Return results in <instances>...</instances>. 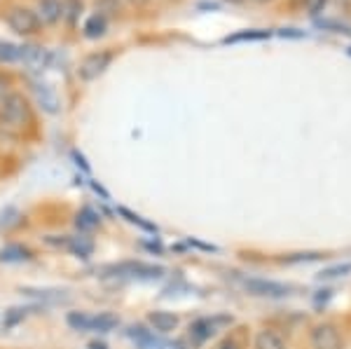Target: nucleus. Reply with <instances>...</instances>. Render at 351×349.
<instances>
[{"label":"nucleus","instance_id":"obj_19","mask_svg":"<svg viewBox=\"0 0 351 349\" xmlns=\"http://www.w3.org/2000/svg\"><path fill=\"white\" fill-rule=\"evenodd\" d=\"M106 26H108V24H106V16H104V14H94V16H89V19L84 21V28H82V31H84V36L92 38V40H94V38H101V36H104V33H106Z\"/></svg>","mask_w":351,"mask_h":349},{"label":"nucleus","instance_id":"obj_22","mask_svg":"<svg viewBox=\"0 0 351 349\" xmlns=\"http://www.w3.org/2000/svg\"><path fill=\"white\" fill-rule=\"evenodd\" d=\"M19 54L21 49L16 45L0 40V64H14V61H19Z\"/></svg>","mask_w":351,"mask_h":349},{"label":"nucleus","instance_id":"obj_32","mask_svg":"<svg viewBox=\"0 0 351 349\" xmlns=\"http://www.w3.org/2000/svg\"><path fill=\"white\" fill-rule=\"evenodd\" d=\"M326 5V0H316L314 5H311V14H319L321 12V8Z\"/></svg>","mask_w":351,"mask_h":349},{"label":"nucleus","instance_id":"obj_33","mask_svg":"<svg viewBox=\"0 0 351 349\" xmlns=\"http://www.w3.org/2000/svg\"><path fill=\"white\" fill-rule=\"evenodd\" d=\"M145 249H150V251H157V253H160V251H162V246H160V244H145Z\"/></svg>","mask_w":351,"mask_h":349},{"label":"nucleus","instance_id":"obj_29","mask_svg":"<svg viewBox=\"0 0 351 349\" xmlns=\"http://www.w3.org/2000/svg\"><path fill=\"white\" fill-rule=\"evenodd\" d=\"M281 36H288V38H302L304 33H302V31H295V28H286V31H281Z\"/></svg>","mask_w":351,"mask_h":349},{"label":"nucleus","instance_id":"obj_24","mask_svg":"<svg viewBox=\"0 0 351 349\" xmlns=\"http://www.w3.org/2000/svg\"><path fill=\"white\" fill-rule=\"evenodd\" d=\"M120 213H122L124 218H127L129 223L138 225L141 230H145V232H152V234H157V228H155V225H152V223H148V221H143V218H141V216H136V213H132V211H129V209H124V206H122V209H120Z\"/></svg>","mask_w":351,"mask_h":349},{"label":"nucleus","instance_id":"obj_28","mask_svg":"<svg viewBox=\"0 0 351 349\" xmlns=\"http://www.w3.org/2000/svg\"><path fill=\"white\" fill-rule=\"evenodd\" d=\"M8 94H10V77L0 73V104L8 99Z\"/></svg>","mask_w":351,"mask_h":349},{"label":"nucleus","instance_id":"obj_30","mask_svg":"<svg viewBox=\"0 0 351 349\" xmlns=\"http://www.w3.org/2000/svg\"><path fill=\"white\" fill-rule=\"evenodd\" d=\"M73 157H75V160H77V167H82V169H84V171H89L87 162H84V157H82L80 153H77V150H73Z\"/></svg>","mask_w":351,"mask_h":349},{"label":"nucleus","instance_id":"obj_4","mask_svg":"<svg viewBox=\"0 0 351 349\" xmlns=\"http://www.w3.org/2000/svg\"><path fill=\"white\" fill-rule=\"evenodd\" d=\"M8 26L16 36H36L40 31V16L31 8H12L8 12Z\"/></svg>","mask_w":351,"mask_h":349},{"label":"nucleus","instance_id":"obj_23","mask_svg":"<svg viewBox=\"0 0 351 349\" xmlns=\"http://www.w3.org/2000/svg\"><path fill=\"white\" fill-rule=\"evenodd\" d=\"M271 31H243V33H237V36H230L225 43H241V40H265L269 38Z\"/></svg>","mask_w":351,"mask_h":349},{"label":"nucleus","instance_id":"obj_36","mask_svg":"<svg viewBox=\"0 0 351 349\" xmlns=\"http://www.w3.org/2000/svg\"><path fill=\"white\" fill-rule=\"evenodd\" d=\"M349 54H351V49H349Z\"/></svg>","mask_w":351,"mask_h":349},{"label":"nucleus","instance_id":"obj_25","mask_svg":"<svg viewBox=\"0 0 351 349\" xmlns=\"http://www.w3.org/2000/svg\"><path fill=\"white\" fill-rule=\"evenodd\" d=\"M80 10H82V0H64V16L68 21H75Z\"/></svg>","mask_w":351,"mask_h":349},{"label":"nucleus","instance_id":"obj_18","mask_svg":"<svg viewBox=\"0 0 351 349\" xmlns=\"http://www.w3.org/2000/svg\"><path fill=\"white\" fill-rule=\"evenodd\" d=\"M120 324V319L110 312H101V314H92V330L96 333H108L115 326Z\"/></svg>","mask_w":351,"mask_h":349},{"label":"nucleus","instance_id":"obj_12","mask_svg":"<svg viewBox=\"0 0 351 349\" xmlns=\"http://www.w3.org/2000/svg\"><path fill=\"white\" fill-rule=\"evenodd\" d=\"M38 16L45 24H56L64 19V0H38Z\"/></svg>","mask_w":351,"mask_h":349},{"label":"nucleus","instance_id":"obj_27","mask_svg":"<svg viewBox=\"0 0 351 349\" xmlns=\"http://www.w3.org/2000/svg\"><path fill=\"white\" fill-rule=\"evenodd\" d=\"M330 298H332V291L330 289H324V291H319V293H316L314 296V305L316 307H326L328 305V300H330Z\"/></svg>","mask_w":351,"mask_h":349},{"label":"nucleus","instance_id":"obj_11","mask_svg":"<svg viewBox=\"0 0 351 349\" xmlns=\"http://www.w3.org/2000/svg\"><path fill=\"white\" fill-rule=\"evenodd\" d=\"M21 54L19 59H24L26 66H31L33 71H45L49 64V54L45 52L43 47H33V45H26V47H19Z\"/></svg>","mask_w":351,"mask_h":349},{"label":"nucleus","instance_id":"obj_16","mask_svg":"<svg viewBox=\"0 0 351 349\" xmlns=\"http://www.w3.org/2000/svg\"><path fill=\"white\" fill-rule=\"evenodd\" d=\"M66 249L77 258H89L94 253V241L84 237V234H77V237H68Z\"/></svg>","mask_w":351,"mask_h":349},{"label":"nucleus","instance_id":"obj_21","mask_svg":"<svg viewBox=\"0 0 351 349\" xmlns=\"http://www.w3.org/2000/svg\"><path fill=\"white\" fill-rule=\"evenodd\" d=\"M351 274V263H339V265H330L326 269H321L319 279L321 281H330V279H342Z\"/></svg>","mask_w":351,"mask_h":349},{"label":"nucleus","instance_id":"obj_26","mask_svg":"<svg viewBox=\"0 0 351 349\" xmlns=\"http://www.w3.org/2000/svg\"><path fill=\"white\" fill-rule=\"evenodd\" d=\"M26 317V309H19V307H14V309H10L8 314H5V322L3 326L5 328H10V326H14V324H19L21 319Z\"/></svg>","mask_w":351,"mask_h":349},{"label":"nucleus","instance_id":"obj_8","mask_svg":"<svg viewBox=\"0 0 351 349\" xmlns=\"http://www.w3.org/2000/svg\"><path fill=\"white\" fill-rule=\"evenodd\" d=\"M33 94H36L38 99V106L49 112V115H56V112L61 110V101L56 97V92L52 87H47V84H40V82H33Z\"/></svg>","mask_w":351,"mask_h":349},{"label":"nucleus","instance_id":"obj_5","mask_svg":"<svg viewBox=\"0 0 351 349\" xmlns=\"http://www.w3.org/2000/svg\"><path fill=\"white\" fill-rule=\"evenodd\" d=\"M110 61H112L110 52H92V54H87L80 61L77 75H80V80H84V82H92V80H96V77L104 75V73L108 71Z\"/></svg>","mask_w":351,"mask_h":349},{"label":"nucleus","instance_id":"obj_3","mask_svg":"<svg viewBox=\"0 0 351 349\" xmlns=\"http://www.w3.org/2000/svg\"><path fill=\"white\" fill-rule=\"evenodd\" d=\"M104 272L112 274V277H134V279H160V277H164V267L150 265V263H141V261H127V263H120V265H108Z\"/></svg>","mask_w":351,"mask_h":349},{"label":"nucleus","instance_id":"obj_13","mask_svg":"<svg viewBox=\"0 0 351 349\" xmlns=\"http://www.w3.org/2000/svg\"><path fill=\"white\" fill-rule=\"evenodd\" d=\"M129 337H132V340L141 349H160L162 347V342L157 340L155 333L145 328V326H141V324L138 326H132V328H129Z\"/></svg>","mask_w":351,"mask_h":349},{"label":"nucleus","instance_id":"obj_15","mask_svg":"<svg viewBox=\"0 0 351 349\" xmlns=\"http://www.w3.org/2000/svg\"><path fill=\"white\" fill-rule=\"evenodd\" d=\"M101 225V216L96 213L94 209H89V206H84L75 213V228L80 230V232H94L96 228Z\"/></svg>","mask_w":351,"mask_h":349},{"label":"nucleus","instance_id":"obj_34","mask_svg":"<svg viewBox=\"0 0 351 349\" xmlns=\"http://www.w3.org/2000/svg\"><path fill=\"white\" fill-rule=\"evenodd\" d=\"M129 3L136 5V8H141V5H145V3H148V0H129Z\"/></svg>","mask_w":351,"mask_h":349},{"label":"nucleus","instance_id":"obj_31","mask_svg":"<svg viewBox=\"0 0 351 349\" xmlns=\"http://www.w3.org/2000/svg\"><path fill=\"white\" fill-rule=\"evenodd\" d=\"M87 349H108V345H106L104 340H92V342L87 345Z\"/></svg>","mask_w":351,"mask_h":349},{"label":"nucleus","instance_id":"obj_9","mask_svg":"<svg viewBox=\"0 0 351 349\" xmlns=\"http://www.w3.org/2000/svg\"><path fill=\"white\" fill-rule=\"evenodd\" d=\"M148 324L152 330H157V333H171V330L178 328V314L155 309V312L148 314Z\"/></svg>","mask_w":351,"mask_h":349},{"label":"nucleus","instance_id":"obj_7","mask_svg":"<svg viewBox=\"0 0 351 349\" xmlns=\"http://www.w3.org/2000/svg\"><path fill=\"white\" fill-rule=\"evenodd\" d=\"M311 349H342V335L335 324H319L311 330Z\"/></svg>","mask_w":351,"mask_h":349},{"label":"nucleus","instance_id":"obj_20","mask_svg":"<svg viewBox=\"0 0 351 349\" xmlns=\"http://www.w3.org/2000/svg\"><path fill=\"white\" fill-rule=\"evenodd\" d=\"M66 322L73 330H92V314L87 312H68Z\"/></svg>","mask_w":351,"mask_h":349},{"label":"nucleus","instance_id":"obj_1","mask_svg":"<svg viewBox=\"0 0 351 349\" xmlns=\"http://www.w3.org/2000/svg\"><path fill=\"white\" fill-rule=\"evenodd\" d=\"M33 125L28 99L19 92H10L8 99L0 104V136L21 139Z\"/></svg>","mask_w":351,"mask_h":349},{"label":"nucleus","instance_id":"obj_14","mask_svg":"<svg viewBox=\"0 0 351 349\" xmlns=\"http://www.w3.org/2000/svg\"><path fill=\"white\" fill-rule=\"evenodd\" d=\"M31 258H33V251L24 244H5L3 249H0V261L3 263H24V261H31Z\"/></svg>","mask_w":351,"mask_h":349},{"label":"nucleus","instance_id":"obj_2","mask_svg":"<svg viewBox=\"0 0 351 349\" xmlns=\"http://www.w3.org/2000/svg\"><path fill=\"white\" fill-rule=\"evenodd\" d=\"M232 324V317H225V314H218V317H202L197 322L190 324V342L195 347H202L206 340H211L218 330H223L225 326Z\"/></svg>","mask_w":351,"mask_h":349},{"label":"nucleus","instance_id":"obj_10","mask_svg":"<svg viewBox=\"0 0 351 349\" xmlns=\"http://www.w3.org/2000/svg\"><path fill=\"white\" fill-rule=\"evenodd\" d=\"M253 347H256V349H288L286 337L281 335L276 328H263V330H258L256 340H253Z\"/></svg>","mask_w":351,"mask_h":349},{"label":"nucleus","instance_id":"obj_17","mask_svg":"<svg viewBox=\"0 0 351 349\" xmlns=\"http://www.w3.org/2000/svg\"><path fill=\"white\" fill-rule=\"evenodd\" d=\"M246 330L248 328L230 330V333L216 345V349H246V345H248V333H246Z\"/></svg>","mask_w":351,"mask_h":349},{"label":"nucleus","instance_id":"obj_35","mask_svg":"<svg viewBox=\"0 0 351 349\" xmlns=\"http://www.w3.org/2000/svg\"><path fill=\"white\" fill-rule=\"evenodd\" d=\"M251 3H269V0H251Z\"/></svg>","mask_w":351,"mask_h":349},{"label":"nucleus","instance_id":"obj_6","mask_svg":"<svg viewBox=\"0 0 351 349\" xmlns=\"http://www.w3.org/2000/svg\"><path fill=\"white\" fill-rule=\"evenodd\" d=\"M243 289L251 296L258 298H286L291 296V286L279 284V281H267V279H246Z\"/></svg>","mask_w":351,"mask_h":349}]
</instances>
